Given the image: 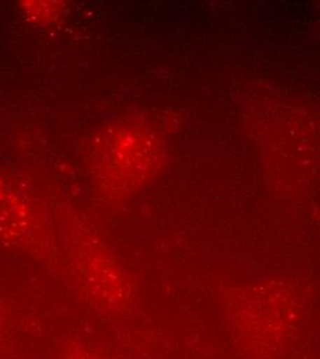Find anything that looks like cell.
<instances>
[{
  "label": "cell",
  "instance_id": "obj_1",
  "mask_svg": "<svg viewBox=\"0 0 320 359\" xmlns=\"http://www.w3.org/2000/svg\"><path fill=\"white\" fill-rule=\"evenodd\" d=\"M300 310L291 300L250 299L229 315L230 339L246 358L279 359L298 339Z\"/></svg>",
  "mask_w": 320,
  "mask_h": 359
},
{
  "label": "cell",
  "instance_id": "obj_2",
  "mask_svg": "<svg viewBox=\"0 0 320 359\" xmlns=\"http://www.w3.org/2000/svg\"><path fill=\"white\" fill-rule=\"evenodd\" d=\"M58 359H111L108 358L106 355L92 350V348H88L85 346H81V344H74L72 347L67 348L61 357Z\"/></svg>",
  "mask_w": 320,
  "mask_h": 359
}]
</instances>
